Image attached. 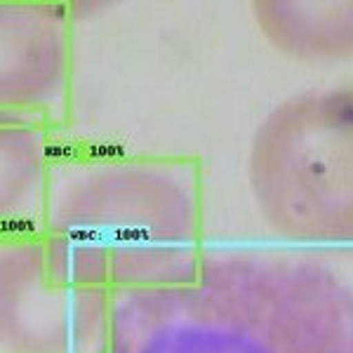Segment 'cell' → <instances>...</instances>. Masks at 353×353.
Returning a JSON list of instances; mask_svg holds the SVG:
<instances>
[{
    "label": "cell",
    "mask_w": 353,
    "mask_h": 353,
    "mask_svg": "<svg viewBox=\"0 0 353 353\" xmlns=\"http://www.w3.org/2000/svg\"><path fill=\"white\" fill-rule=\"evenodd\" d=\"M41 238L50 276L66 285L109 292L193 285L208 245L201 163L57 141Z\"/></svg>",
    "instance_id": "obj_2"
},
{
    "label": "cell",
    "mask_w": 353,
    "mask_h": 353,
    "mask_svg": "<svg viewBox=\"0 0 353 353\" xmlns=\"http://www.w3.org/2000/svg\"><path fill=\"white\" fill-rule=\"evenodd\" d=\"M248 172L276 243L351 248V88L278 106L254 134Z\"/></svg>",
    "instance_id": "obj_3"
},
{
    "label": "cell",
    "mask_w": 353,
    "mask_h": 353,
    "mask_svg": "<svg viewBox=\"0 0 353 353\" xmlns=\"http://www.w3.org/2000/svg\"><path fill=\"white\" fill-rule=\"evenodd\" d=\"M54 149L45 125L0 121V238L41 233Z\"/></svg>",
    "instance_id": "obj_6"
},
{
    "label": "cell",
    "mask_w": 353,
    "mask_h": 353,
    "mask_svg": "<svg viewBox=\"0 0 353 353\" xmlns=\"http://www.w3.org/2000/svg\"><path fill=\"white\" fill-rule=\"evenodd\" d=\"M68 5L0 3V121L57 132L68 113Z\"/></svg>",
    "instance_id": "obj_5"
},
{
    "label": "cell",
    "mask_w": 353,
    "mask_h": 353,
    "mask_svg": "<svg viewBox=\"0 0 353 353\" xmlns=\"http://www.w3.org/2000/svg\"><path fill=\"white\" fill-rule=\"evenodd\" d=\"M111 292L50 276L41 233L0 238V353H109Z\"/></svg>",
    "instance_id": "obj_4"
},
{
    "label": "cell",
    "mask_w": 353,
    "mask_h": 353,
    "mask_svg": "<svg viewBox=\"0 0 353 353\" xmlns=\"http://www.w3.org/2000/svg\"><path fill=\"white\" fill-rule=\"evenodd\" d=\"M351 248L205 245L193 285L113 290L109 353H351Z\"/></svg>",
    "instance_id": "obj_1"
}]
</instances>
